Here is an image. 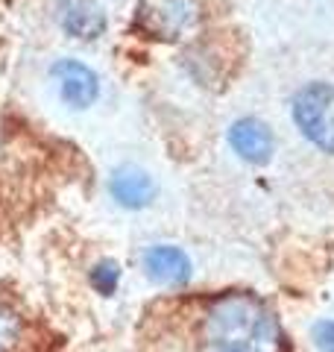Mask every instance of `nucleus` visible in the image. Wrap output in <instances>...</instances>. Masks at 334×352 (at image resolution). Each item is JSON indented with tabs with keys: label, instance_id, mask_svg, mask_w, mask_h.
Segmentation results:
<instances>
[{
	"label": "nucleus",
	"instance_id": "9b49d317",
	"mask_svg": "<svg viewBox=\"0 0 334 352\" xmlns=\"http://www.w3.org/2000/svg\"><path fill=\"white\" fill-rule=\"evenodd\" d=\"M314 340L322 352H334V320H322L314 326Z\"/></svg>",
	"mask_w": 334,
	"mask_h": 352
},
{
	"label": "nucleus",
	"instance_id": "f257e3e1",
	"mask_svg": "<svg viewBox=\"0 0 334 352\" xmlns=\"http://www.w3.org/2000/svg\"><path fill=\"white\" fill-rule=\"evenodd\" d=\"M162 317L144 340L150 352H285L273 311L243 291L188 300Z\"/></svg>",
	"mask_w": 334,
	"mask_h": 352
},
{
	"label": "nucleus",
	"instance_id": "7ed1b4c3",
	"mask_svg": "<svg viewBox=\"0 0 334 352\" xmlns=\"http://www.w3.org/2000/svg\"><path fill=\"white\" fill-rule=\"evenodd\" d=\"M197 0H144L138 9V27L162 41L185 36L197 24Z\"/></svg>",
	"mask_w": 334,
	"mask_h": 352
},
{
	"label": "nucleus",
	"instance_id": "0eeeda50",
	"mask_svg": "<svg viewBox=\"0 0 334 352\" xmlns=\"http://www.w3.org/2000/svg\"><path fill=\"white\" fill-rule=\"evenodd\" d=\"M144 270L162 285H185L191 279V261L179 247L159 244L144 252Z\"/></svg>",
	"mask_w": 334,
	"mask_h": 352
},
{
	"label": "nucleus",
	"instance_id": "6e6552de",
	"mask_svg": "<svg viewBox=\"0 0 334 352\" xmlns=\"http://www.w3.org/2000/svg\"><path fill=\"white\" fill-rule=\"evenodd\" d=\"M109 188H111V197L120 203V206H126V208H144V206H150L153 200V179L144 170L138 168H120L111 173V179H109Z\"/></svg>",
	"mask_w": 334,
	"mask_h": 352
},
{
	"label": "nucleus",
	"instance_id": "f03ea898",
	"mask_svg": "<svg viewBox=\"0 0 334 352\" xmlns=\"http://www.w3.org/2000/svg\"><path fill=\"white\" fill-rule=\"evenodd\" d=\"M293 118L302 135L320 150L334 153V85L311 82L293 97Z\"/></svg>",
	"mask_w": 334,
	"mask_h": 352
},
{
	"label": "nucleus",
	"instance_id": "9d476101",
	"mask_svg": "<svg viewBox=\"0 0 334 352\" xmlns=\"http://www.w3.org/2000/svg\"><path fill=\"white\" fill-rule=\"evenodd\" d=\"M118 282H120V270H118L115 261H100L97 267L91 270V285H94L100 294H106V296L115 294Z\"/></svg>",
	"mask_w": 334,
	"mask_h": 352
},
{
	"label": "nucleus",
	"instance_id": "39448f33",
	"mask_svg": "<svg viewBox=\"0 0 334 352\" xmlns=\"http://www.w3.org/2000/svg\"><path fill=\"white\" fill-rule=\"evenodd\" d=\"M56 15H59L62 30L74 38L91 41L106 32V12L94 0H56Z\"/></svg>",
	"mask_w": 334,
	"mask_h": 352
},
{
	"label": "nucleus",
	"instance_id": "20e7f679",
	"mask_svg": "<svg viewBox=\"0 0 334 352\" xmlns=\"http://www.w3.org/2000/svg\"><path fill=\"white\" fill-rule=\"evenodd\" d=\"M50 74H53V80L59 82V91L68 106L85 109L97 100L100 82H97V74L88 68V65L76 62V59H59L50 68Z\"/></svg>",
	"mask_w": 334,
	"mask_h": 352
},
{
	"label": "nucleus",
	"instance_id": "423d86ee",
	"mask_svg": "<svg viewBox=\"0 0 334 352\" xmlns=\"http://www.w3.org/2000/svg\"><path fill=\"white\" fill-rule=\"evenodd\" d=\"M229 144L235 147L241 159H247L249 164H264L273 156V135L261 120L255 118H243L235 120L229 129Z\"/></svg>",
	"mask_w": 334,
	"mask_h": 352
},
{
	"label": "nucleus",
	"instance_id": "1a4fd4ad",
	"mask_svg": "<svg viewBox=\"0 0 334 352\" xmlns=\"http://www.w3.org/2000/svg\"><path fill=\"white\" fill-rule=\"evenodd\" d=\"M27 326L9 305L0 302V352H24Z\"/></svg>",
	"mask_w": 334,
	"mask_h": 352
}]
</instances>
